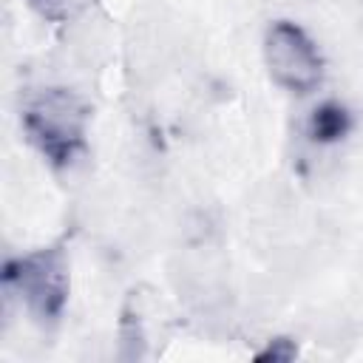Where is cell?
<instances>
[{"mask_svg":"<svg viewBox=\"0 0 363 363\" xmlns=\"http://www.w3.org/2000/svg\"><path fill=\"white\" fill-rule=\"evenodd\" d=\"M23 128L45 162L65 167L85 147L88 105L68 88H45L23 108Z\"/></svg>","mask_w":363,"mask_h":363,"instance_id":"1","label":"cell"},{"mask_svg":"<svg viewBox=\"0 0 363 363\" xmlns=\"http://www.w3.org/2000/svg\"><path fill=\"white\" fill-rule=\"evenodd\" d=\"M295 354H298L295 343H292V340H284V337H278V340H269V343H267V349H261V352L255 354V360H272V363H286V360H292Z\"/></svg>","mask_w":363,"mask_h":363,"instance_id":"6","label":"cell"},{"mask_svg":"<svg viewBox=\"0 0 363 363\" xmlns=\"http://www.w3.org/2000/svg\"><path fill=\"white\" fill-rule=\"evenodd\" d=\"M264 60H267L269 77L292 94L312 91L323 77L320 51L306 37V31L289 20H278L267 28Z\"/></svg>","mask_w":363,"mask_h":363,"instance_id":"3","label":"cell"},{"mask_svg":"<svg viewBox=\"0 0 363 363\" xmlns=\"http://www.w3.org/2000/svg\"><path fill=\"white\" fill-rule=\"evenodd\" d=\"M28 3L48 23H65L71 17V9H74V0H28Z\"/></svg>","mask_w":363,"mask_h":363,"instance_id":"5","label":"cell"},{"mask_svg":"<svg viewBox=\"0 0 363 363\" xmlns=\"http://www.w3.org/2000/svg\"><path fill=\"white\" fill-rule=\"evenodd\" d=\"M349 125H352L349 111H346L340 102H323V105H318V108L312 111L306 130H309V136H312L318 145H329V142L343 139V136L349 133Z\"/></svg>","mask_w":363,"mask_h":363,"instance_id":"4","label":"cell"},{"mask_svg":"<svg viewBox=\"0 0 363 363\" xmlns=\"http://www.w3.org/2000/svg\"><path fill=\"white\" fill-rule=\"evenodd\" d=\"M3 284L14 292L37 320H57L68 303V258L62 247L37 250L6 261Z\"/></svg>","mask_w":363,"mask_h":363,"instance_id":"2","label":"cell"}]
</instances>
